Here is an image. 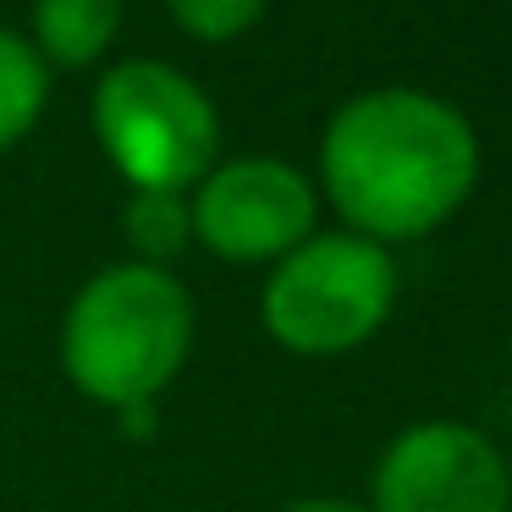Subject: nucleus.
<instances>
[{
    "label": "nucleus",
    "mask_w": 512,
    "mask_h": 512,
    "mask_svg": "<svg viewBox=\"0 0 512 512\" xmlns=\"http://www.w3.org/2000/svg\"><path fill=\"white\" fill-rule=\"evenodd\" d=\"M331 204L358 237H424L479 182V138L457 105L424 89H369L331 116L320 144Z\"/></svg>",
    "instance_id": "obj_1"
},
{
    "label": "nucleus",
    "mask_w": 512,
    "mask_h": 512,
    "mask_svg": "<svg viewBox=\"0 0 512 512\" xmlns=\"http://www.w3.org/2000/svg\"><path fill=\"white\" fill-rule=\"evenodd\" d=\"M193 347V298L160 265H111L72 298L61 358L83 397L138 408L177 380Z\"/></svg>",
    "instance_id": "obj_2"
},
{
    "label": "nucleus",
    "mask_w": 512,
    "mask_h": 512,
    "mask_svg": "<svg viewBox=\"0 0 512 512\" xmlns=\"http://www.w3.org/2000/svg\"><path fill=\"white\" fill-rule=\"evenodd\" d=\"M94 133L138 193H182L221 144L210 94L166 61H122L94 89Z\"/></svg>",
    "instance_id": "obj_3"
},
{
    "label": "nucleus",
    "mask_w": 512,
    "mask_h": 512,
    "mask_svg": "<svg viewBox=\"0 0 512 512\" xmlns=\"http://www.w3.org/2000/svg\"><path fill=\"white\" fill-rule=\"evenodd\" d=\"M397 298V265L358 232H325L298 243L265 281V325L292 353H347L386 325Z\"/></svg>",
    "instance_id": "obj_4"
},
{
    "label": "nucleus",
    "mask_w": 512,
    "mask_h": 512,
    "mask_svg": "<svg viewBox=\"0 0 512 512\" xmlns=\"http://www.w3.org/2000/svg\"><path fill=\"white\" fill-rule=\"evenodd\" d=\"M507 457L474 424H413L375 468V512H507Z\"/></svg>",
    "instance_id": "obj_5"
},
{
    "label": "nucleus",
    "mask_w": 512,
    "mask_h": 512,
    "mask_svg": "<svg viewBox=\"0 0 512 512\" xmlns=\"http://www.w3.org/2000/svg\"><path fill=\"white\" fill-rule=\"evenodd\" d=\"M188 215L221 259H287L314 232V188L281 160H232L204 177Z\"/></svg>",
    "instance_id": "obj_6"
},
{
    "label": "nucleus",
    "mask_w": 512,
    "mask_h": 512,
    "mask_svg": "<svg viewBox=\"0 0 512 512\" xmlns=\"http://www.w3.org/2000/svg\"><path fill=\"white\" fill-rule=\"evenodd\" d=\"M116 23H122V0H39L34 6L39 45L61 67H89L116 39Z\"/></svg>",
    "instance_id": "obj_7"
},
{
    "label": "nucleus",
    "mask_w": 512,
    "mask_h": 512,
    "mask_svg": "<svg viewBox=\"0 0 512 512\" xmlns=\"http://www.w3.org/2000/svg\"><path fill=\"white\" fill-rule=\"evenodd\" d=\"M45 61L34 56V45H23L17 34L0 28V149H12L45 111Z\"/></svg>",
    "instance_id": "obj_8"
},
{
    "label": "nucleus",
    "mask_w": 512,
    "mask_h": 512,
    "mask_svg": "<svg viewBox=\"0 0 512 512\" xmlns=\"http://www.w3.org/2000/svg\"><path fill=\"white\" fill-rule=\"evenodd\" d=\"M188 232H193V215H188V204H182L177 193H138V199L127 204V237L138 243L144 265L171 259L182 243H188Z\"/></svg>",
    "instance_id": "obj_9"
},
{
    "label": "nucleus",
    "mask_w": 512,
    "mask_h": 512,
    "mask_svg": "<svg viewBox=\"0 0 512 512\" xmlns=\"http://www.w3.org/2000/svg\"><path fill=\"white\" fill-rule=\"evenodd\" d=\"M171 17L188 28L193 39H237L265 17V0H171Z\"/></svg>",
    "instance_id": "obj_10"
},
{
    "label": "nucleus",
    "mask_w": 512,
    "mask_h": 512,
    "mask_svg": "<svg viewBox=\"0 0 512 512\" xmlns=\"http://www.w3.org/2000/svg\"><path fill=\"white\" fill-rule=\"evenodd\" d=\"M287 512H364L353 501H336V496H309V501H292Z\"/></svg>",
    "instance_id": "obj_11"
}]
</instances>
